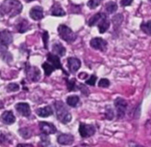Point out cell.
<instances>
[{
	"label": "cell",
	"instance_id": "cell-34",
	"mask_svg": "<svg viewBox=\"0 0 151 147\" xmlns=\"http://www.w3.org/2000/svg\"><path fill=\"white\" fill-rule=\"evenodd\" d=\"M48 38H49L48 32L47 31H44V33H43V41H44V46H45V49L48 48Z\"/></svg>",
	"mask_w": 151,
	"mask_h": 147
},
{
	"label": "cell",
	"instance_id": "cell-22",
	"mask_svg": "<svg viewBox=\"0 0 151 147\" xmlns=\"http://www.w3.org/2000/svg\"><path fill=\"white\" fill-rule=\"evenodd\" d=\"M79 102H80V99L78 96H71L67 98V104L68 105L71 107H77Z\"/></svg>",
	"mask_w": 151,
	"mask_h": 147
},
{
	"label": "cell",
	"instance_id": "cell-18",
	"mask_svg": "<svg viewBox=\"0 0 151 147\" xmlns=\"http://www.w3.org/2000/svg\"><path fill=\"white\" fill-rule=\"evenodd\" d=\"M29 24L28 21L27 20H24V19L23 20H21L17 23V25H16V30L20 33H24L27 30H29Z\"/></svg>",
	"mask_w": 151,
	"mask_h": 147
},
{
	"label": "cell",
	"instance_id": "cell-4",
	"mask_svg": "<svg viewBox=\"0 0 151 147\" xmlns=\"http://www.w3.org/2000/svg\"><path fill=\"white\" fill-rule=\"evenodd\" d=\"M115 107L116 109L117 118L118 119L124 118L125 115L126 108H127V102L121 97H117L115 100Z\"/></svg>",
	"mask_w": 151,
	"mask_h": 147
},
{
	"label": "cell",
	"instance_id": "cell-35",
	"mask_svg": "<svg viewBox=\"0 0 151 147\" xmlns=\"http://www.w3.org/2000/svg\"><path fill=\"white\" fill-rule=\"evenodd\" d=\"M96 80H97V77H96L95 75H92V76L90 77V79H88L86 82V84H87V85L94 86V85H95Z\"/></svg>",
	"mask_w": 151,
	"mask_h": 147
},
{
	"label": "cell",
	"instance_id": "cell-1",
	"mask_svg": "<svg viewBox=\"0 0 151 147\" xmlns=\"http://www.w3.org/2000/svg\"><path fill=\"white\" fill-rule=\"evenodd\" d=\"M22 5L19 0H5L0 6V15H7L8 17H14L21 14Z\"/></svg>",
	"mask_w": 151,
	"mask_h": 147
},
{
	"label": "cell",
	"instance_id": "cell-30",
	"mask_svg": "<svg viewBox=\"0 0 151 147\" xmlns=\"http://www.w3.org/2000/svg\"><path fill=\"white\" fill-rule=\"evenodd\" d=\"M39 144H40L41 147H49L51 143H50V141H49V139H48L47 136L42 135L41 136V142H40Z\"/></svg>",
	"mask_w": 151,
	"mask_h": 147
},
{
	"label": "cell",
	"instance_id": "cell-26",
	"mask_svg": "<svg viewBox=\"0 0 151 147\" xmlns=\"http://www.w3.org/2000/svg\"><path fill=\"white\" fill-rule=\"evenodd\" d=\"M19 133H20V135H21L23 138H25V139H28V138H29V137L32 135L31 130H30L29 128H28V127H23V128L19 129Z\"/></svg>",
	"mask_w": 151,
	"mask_h": 147
},
{
	"label": "cell",
	"instance_id": "cell-12",
	"mask_svg": "<svg viewBox=\"0 0 151 147\" xmlns=\"http://www.w3.org/2000/svg\"><path fill=\"white\" fill-rule=\"evenodd\" d=\"M29 16L35 21L41 20L44 16L42 7H34L33 8H31V10L29 12Z\"/></svg>",
	"mask_w": 151,
	"mask_h": 147
},
{
	"label": "cell",
	"instance_id": "cell-5",
	"mask_svg": "<svg viewBox=\"0 0 151 147\" xmlns=\"http://www.w3.org/2000/svg\"><path fill=\"white\" fill-rule=\"evenodd\" d=\"M94 133H95V127H93V125L85 124V123L80 124V126H79V134L83 138L90 137V136L93 135Z\"/></svg>",
	"mask_w": 151,
	"mask_h": 147
},
{
	"label": "cell",
	"instance_id": "cell-39",
	"mask_svg": "<svg viewBox=\"0 0 151 147\" xmlns=\"http://www.w3.org/2000/svg\"><path fill=\"white\" fill-rule=\"evenodd\" d=\"M17 147H32V145L29 143H19Z\"/></svg>",
	"mask_w": 151,
	"mask_h": 147
},
{
	"label": "cell",
	"instance_id": "cell-16",
	"mask_svg": "<svg viewBox=\"0 0 151 147\" xmlns=\"http://www.w3.org/2000/svg\"><path fill=\"white\" fill-rule=\"evenodd\" d=\"M52 52L53 54L57 56H64L66 54V48L60 43H56L52 46Z\"/></svg>",
	"mask_w": 151,
	"mask_h": 147
},
{
	"label": "cell",
	"instance_id": "cell-2",
	"mask_svg": "<svg viewBox=\"0 0 151 147\" xmlns=\"http://www.w3.org/2000/svg\"><path fill=\"white\" fill-rule=\"evenodd\" d=\"M54 106H55V109H56L57 119L60 122H62L63 124L68 123L71 120L72 116L69 113V112L68 111V109L66 108V106L64 105V104L62 102L59 101V102H56L54 104Z\"/></svg>",
	"mask_w": 151,
	"mask_h": 147
},
{
	"label": "cell",
	"instance_id": "cell-10",
	"mask_svg": "<svg viewBox=\"0 0 151 147\" xmlns=\"http://www.w3.org/2000/svg\"><path fill=\"white\" fill-rule=\"evenodd\" d=\"M47 62H49V63H51L52 66H53V68L55 69V70H57V69H60V70H62L64 72H65V70L62 69V67H61V63H60V59H59V56H57V55H55V54H49L48 55H47ZM66 73V72H65Z\"/></svg>",
	"mask_w": 151,
	"mask_h": 147
},
{
	"label": "cell",
	"instance_id": "cell-17",
	"mask_svg": "<svg viewBox=\"0 0 151 147\" xmlns=\"http://www.w3.org/2000/svg\"><path fill=\"white\" fill-rule=\"evenodd\" d=\"M107 16H106V14H102V13H98V14H94L90 20H89V22H88V24H89V26H93V25H96V24H98L102 19H104V18H106Z\"/></svg>",
	"mask_w": 151,
	"mask_h": 147
},
{
	"label": "cell",
	"instance_id": "cell-38",
	"mask_svg": "<svg viewBox=\"0 0 151 147\" xmlns=\"http://www.w3.org/2000/svg\"><path fill=\"white\" fill-rule=\"evenodd\" d=\"M87 73H85V72H82V73H80V74L78 75V77H79V79H81V80H85V79H86L87 78Z\"/></svg>",
	"mask_w": 151,
	"mask_h": 147
},
{
	"label": "cell",
	"instance_id": "cell-36",
	"mask_svg": "<svg viewBox=\"0 0 151 147\" xmlns=\"http://www.w3.org/2000/svg\"><path fill=\"white\" fill-rule=\"evenodd\" d=\"M133 0H121V6L122 7H129L132 3Z\"/></svg>",
	"mask_w": 151,
	"mask_h": 147
},
{
	"label": "cell",
	"instance_id": "cell-9",
	"mask_svg": "<svg viewBox=\"0 0 151 147\" xmlns=\"http://www.w3.org/2000/svg\"><path fill=\"white\" fill-rule=\"evenodd\" d=\"M68 69L71 72H76V71H78V69L80 68L81 62L78 58L69 57L68 59Z\"/></svg>",
	"mask_w": 151,
	"mask_h": 147
},
{
	"label": "cell",
	"instance_id": "cell-7",
	"mask_svg": "<svg viewBox=\"0 0 151 147\" xmlns=\"http://www.w3.org/2000/svg\"><path fill=\"white\" fill-rule=\"evenodd\" d=\"M12 42H13V35L9 30L0 31V44L4 46H7Z\"/></svg>",
	"mask_w": 151,
	"mask_h": 147
},
{
	"label": "cell",
	"instance_id": "cell-32",
	"mask_svg": "<svg viewBox=\"0 0 151 147\" xmlns=\"http://www.w3.org/2000/svg\"><path fill=\"white\" fill-rule=\"evenodd\" d=\"M67 86H68V91H75L76 89V80L73 79L71 80H68L67 81Z\"/></svg>",
	"mask_w": 151,
	"mask_h": 147
},
{
	"label": "cell",
	"instance_id": "cell-11",
	"mask_svg": "<svg viewBox=\"0 0 151 147\" xmlns=\"http://www.w3.org/2000/svg\"><path fill=\"white\" fill-rule=\"evenodd\" d=\"M15 109L17 110V112L22 114V116L25 117H29L30 115V107L28 104L26 103H20L17 104L15 105Z\"/></svg>",
	"mask_w": 151,
	"mask_h": 147
},
{
	"label": "cell",
	"instance_id": "cell-20",
	"mask_svg": "<svg viewBox=\"0 0 151 147\" xmlns=\"http://www.w3.org/2000/svg\"><path fill=\"white\" fill-rule=\"evenodd\" d=\"M52 15L53 16H64L66 14L65 11L62 9L60 4H54L53 7H52Z\"/></svg>",
	"mask_w": 151,
	"mask_h": 147
},
{
	"label": "cell",
	"instance_id": "cell-19",
	"mask_svg": "<svg viewBox=\"0 0 151 147\" xmlns=\"http://www.w3.org/2000/svg\"><path fill=\"white\" fill-rule=\"evenodd\" d=\"M37 114L39 116V117H42V118H45V117H48L50 115L52 114V110L50 106H45L44 108H39L37 109Z\"/></svg>",
	"mask_w": 151,
	"mask_h": 147
},
{
	"label": "cell",
	"instance_id": "cell-21",
	"mask_svg": "<svg viewBox=\"0 0 151 147\" xmlns=\"http://www.w3.org/2000/svg\"><path fill=\"white\" fill-rule=\"evenodd\" d=\"M109 26H110V22H109V21L107 19V17L104 18V19H102V20L98 23V28H99L100 33H105V32L109 30Z\"/></svg>",
	"mask_w": 151,
	"mask_h": 147
},
{
	"label": "cell",
	"instance_id": "cell-40",
	"mask_svg": "<svg viewBox=\"0 0 151 147\" xmlns=\"http://www.w3.org/2000/svg\"><path fill=\"white\" fill-rule=\"evenodd\" d=\"M26 1H28V2H29V1H32V0H26Z\"/></svg>",
	"mask_w": 151,
	"mask_h": 147
},
{
	"label": "cell",
	"instance_id": "cell-14",
	"mask_svg": "<svg viewBox=\"0 0 151 147\" xmlns=\"http://www.w3.org/2000/svg\"><path fill=\"white\" fill-rule=\"evenodd\" d=\"M27 73L28 77L32 80L33 81H37L40 78V72L39 70L36 67H28L27 68Z\"/></svg>",
	"mask_w": 151,
	"mask_h": 147
},
{
	"label": "cell",
	"instance_id": "cell-29",
	"mask_svg": "<svg viewBox=\"0 0 151 147\" xmlns=\"http://www.w3.org/2000/svg\"><path fill=\"white\" fill-rule=\"evenodd\" d=\"M101 2V0H89L87 5L91 9H94V8H96L97 7L100 6Z\"/></svg>",
	"mask_w": 151,
	"mask_h": 147
},
{
	"label": "cell",
	"instance_id": "cell-24",
	"mask_svg": "<svg viewBox=\"0 0 151 147\" xmlns=\"http://www.w3.org/2000/svg\"><path fill=\"white\" fill-rule=\"evenodd\" d=\"M42 67H43V69H44V70H45V74L46 76H49V75L51 74V73L55 70V69L53 68V66H52L51 63H49L48 62L43 63Z\"/></svg>",
	"mask_w": 151,
	"mask_h": 147
},
{
	"label": "cell",
	"instance_id": "cell-33",
	"mask_svg": "<svg viewBox=\"0 0 151 147\" xmlns=\"http://www.w3.org/2000/svg\"><path fill=\"white\" fill-rule=\"evenodd\" d=\"M110 85V82L108 79H101L100 81H99V87L100 88H109Z\"/></svg>",
	"mask_w": 151,
	"mask_h": 147
},
{
	"label": "cell",
	"instance_id": "cell-13",
	"mask_svg": "<svg viewBox=\"0 0 151 147\" xmlns=\"http://www.w3.org/2000/svg\"><path fill=\"white\" fill-rule=\"evenodd\" d=\"M73 141H74V137L72 135H69V134H60L57 138V142L62 145L71 144Z\"/></svg>",
	"mask_w": 151,
	"mask_h": 147
},
{
	"label": "cell",
	"instance_id": "cell-8",
	"mask_svg": "<svg viewBox=\"0 0 151 147\" xmlns=\"http://www.w3.org/2000/svg\"><path fill=\"white\" fill-rule=\"evenodd\" d=\"M39 127H40V130L42 131V133H44L45 135L55 134L56 131H57L55 126L53 124L48 123V122H40L39 123Z\"/></svg>",
	"mask_w": 151,
	"mask_h": 147
},
{
	"label": "cell",
	"instance_id": "cell-3",
	"mask_svg": "<svg viewBox=\"0 0 151 147\" xmlns=\"http://www.w3.org/2000/svg\"><path fill=\"white\" fill-rule=\"evenodd\" d=\"M58 32H59V36L60 37V38H62L63 40L68 43L75 41L76 38H77V35L74 33V31L70 28L63 24H60L58 27Z\"/></svg>",
	"mask_w": 151,
	"mask_h": 147
},
{
	"label": "cell",
	"instance_id": "cell-37",
	"mask_svg": "<svg viewBox=\"0 0 151 147\" xmlns=\"http://www.w3.org/2000/svg\"><path fill=\"white\" fill-rule=\"evenodd\" d=\"M128 145H129V147H143L142 145H140L139 143H137L134 141H130Z\"/></svg>",
	"mask_w": 151,
	"mask_h": 147
},
{
	"label": "cell",
	"instance_id": "cell-27",
	"mask_svg": "<svg viewBox=\"0 0 151 147\" xmlns=\"http://www.w3.org/2000/svg\"><path fill=\"white\" fill-rule=\"evenodd\" d=\"M0 56H1V57H2L5 61H6V62L11 61V59L8 58V56H9V57H12V55L9 54V52H7L6 49H4V48L1 47V46H0Z\"/></svg>",
	"mask_w": 151,
	"mask_h": 147
},
{
	"label": "cell",
	"instance_id": "cell-25",
	"mask_svg": "<svg viewBox=\"0 0 151 147\" xmlns=\"http://www.w3.org/2000/svg\"><path fill=\"white\" fill-rule=\"evenodd\" d=\"M105 9L109 14H113L117 10V5L115 2H109L105 6Z\"/></svg>",
	"mask_w": 151,
	"mask_h": 147
},
{
	"label": "cell",
	"instance_id": "cell-41",
	"mask_svg": "<svg viewBox=\"0 0 151 147\" xmlns=\"http://www.w3.org/2000/svg\"><path fill=\"white\" fill-rule=\"evenodd\" d=\"M149 1H150V2H151V0H149Z\"/></svg>",
	"mask_w": 151,
	"mask_h": 147
},
{
	"label": "cell",
	"instance_id": "cell-28",
	"mask_svg": "<svg viewBox=\"0 0 151 147\" xmlns=\"http://www.w3.org/2000/svg\"><path fill=\"white\" fill-rule=\"evenodd\" d=\"M114 116H115V114H114V110L112 109V107L109 105L106 106V118L108 119L111 120L114 119Z\"/></svg>",
	"mask_w": 151,
	"mask_h": 147
},
{
	"label": "cell",
	"instance_id": "cell-15",
	"mask_svg": "<svg viewBox=\"0 0 151 147\" xmlns=\"http://www.w3.org/2000/svg\"><path fill=\"white\" fill-rule=\"evenodd\" d=\"M2 120L6 123V124H13L15 122V117L14 115V113L11 111H6L5 112L2 116H1Z\"/></svg>",
	"mask_w": 151,
	"mask_h": 147
},
{
	"label": "cell",
	"instance_id": "cell-6",
	"mask_svg": "<svg viewBox=\"0 0 151 147\" xmlns=\"http://www.w3.org/2000/svg\"><path fill=\"white\" fill-rule=\"evenodd\" d=\"M90 45L93 48H94L96 50L105 52L107 50L108 42L101 38H94L90 41Z\"/></svg>",
	"mask_w": 151,
	"mask_h": 147
},
{
	"label": "cell",
	"instance_id": "cell-31",
	"mask_svg": "<svg viewBox=\"0 0 151 147\" xmlns=\"http://www.w3.org/2000/svg\"><path fill=\"white\" fill-rule=\"evenodd\" d=\"M20 89V87L18 84L15 83H11L7 86V91L9 92H16Z\"/></svg>",
	"mask_w": 151,
	"mask_h": 147
},
{
	"label": "cell",
	"instance_id": "cell-23",
	"mask_svg": "<svg viewBox=\"0 0 151 147\" xmlns=\"http://www.w3.org/2000/svg\"><path fill=\"white\" fill-rule=\"evenodd\" d=\"M140 30L147 35L151 36V20L140 24Z\"/></svg>",
	"mask_w": 151,
	"mask_h": 147
}]
</instances>
